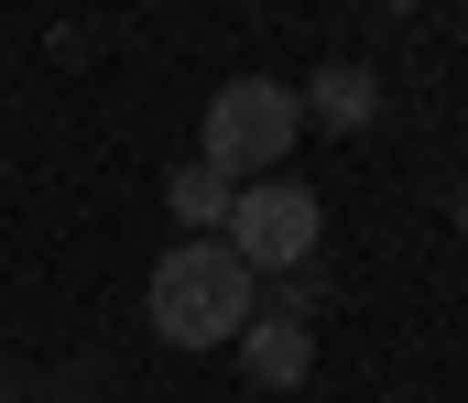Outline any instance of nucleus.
Returning a JSON list of instances; mask_svg holds the SVG:
<instances>
[{"instance_id": "423d86ee", "label": "nucleus", "mask_w": 468, "mask_h": 403, "mask_svg": "<svg viewBox=\"0 0 468 403\" xmlns=\"http://www.w3.org/2000/svg\"><path fill=\"white\" fill-rule=\"evenodd\" d=\"M164 196H175V218H186V229H197V240H218V229H229V175H207V164H175V175H164Z\"/></svg>"}, {"instance_id": "20e7f679", "label": "nucleus", "mask_w": 468, "mask_h": 403, "mask_svg": "<svg viewBox=\"0 0 468 403\" xmlns=\"http://www.w3.org/2000/svg\"><path fill=\"white\" fill-rule=\"evenodd\" d=\"M239 371H250L261 393H294V382L316 371V327H294V316H250V327H239Z\"/></svg>"}, {"instance_id": "0eeeda50", "label": "nucleus", "mask_w": 468, "mask_h": 403, "mask_svg": "<svg viewBox=\"0 0 468 403\" xmlns=\"http://www.w3.org/2000/svg\"><path fill=\"white\" fill-rule=\"evenodd\" d=\"M458 229H468V186H458Z\"/></svg>"}, {"instance_id": "f257e3e1", "label": "nucleus", "mask_w": 468, "mask_h": 403, "mask_svg": "<svg viewBox=\"0 0 468 403\" xmlns=\"http://www.w3.org/2000/svg\"><path fill=\"white\" fill-rule=\"evenodd\" d=\"M250 305H261V283L229 262V240H175V251L153 262V327H164L175 349H218V338H239Z\"/></svg>"}, {"instance_id": "39448f33", "label": "nucleus", "mask_w": 468, "mask_h": 403, "mask_svg": "<svg viewBox=\"0 0 468 403\" xmlns=\"http://www.w3.org/2000/svg\"><path fill=\"white\" fill-rule=\"evenodd\" d=\"M370 99H381V88H370V66H327V77H305V88H294V110H305V121H327V132H359V121H370Z\"/></svg>"}, {"instance_id": "7ed1b4c3", "label": "nucleus", "mask_w": 468, "mask_h": 403, "mask_svg": "<svg viewBox=\"0 0 468 403\" xmlns=\"http://www.w3.org/2000/svg\"><path fill=\"white\" fill-rule=\"evenodd\" d=\"M316 229H327V207H316V186H294V175H261V186H239L229 196V262L261 283V272H305L316 262Z\"/></svg>"}, {"instance_id": "6e6552de", "label": "nucleus", "mask_w": 468, "mask_h": 403, "mask_svg": "<svg viewBox=\"0 0 468 403\" xmlns=\"http://www.w3.org/2000/svg\"><path fill=\"white\" fill-rule=\"evenodd\" d=\"M0 403H33V393H0Z\"/></svg>"}, {"instance_id": "f03ea898", "label": "nucleus", "mask_w": 468, "mask_h": 403, "mask_svg": "<svg viewBox=\"0 0 468 403\" xmlns=\"http://www.w3.org/2000/svg\"><path fill=\"white\" fill-rule=\"evenodd\" d=\"M305 132V110H294V88L283 77H229L218 99H207V132H197V164L207 175H229V186H261L283 153Z\"/></svg>"}]
</instances>
